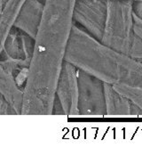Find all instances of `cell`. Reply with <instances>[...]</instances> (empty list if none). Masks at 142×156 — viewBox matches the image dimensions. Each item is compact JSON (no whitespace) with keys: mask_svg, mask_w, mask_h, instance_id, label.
<instances>
[{"mask_svg":"<svg viewBox=\"0 0 142 156\" xmlns=\"http://www.w3.org/2000/svg\"><path fill=\"white\" fill-rule=\"evenodd\" d=\"M76 0H44L24 89L22 114H52L59 75L74 25Z\"/></svg>","mask_w":142,"mask_h":156,"instance_id":"obj_1","label":"cell"},{"mask_svg":"<svg viewBox=\"0 0 142 156\" xmlns=\"http://www.w3.org/2000/svg\"><path fill=\"white\" fill-rule=\"evenodd\" d=\"M65 61L104 83L142 89V63L108 48L74 23Z\"/></svg>","mask_w":142,"mask_h":156,"instance_id":"obj_2","label":"cell"},{"mask_svg":"<svg viewBox=\"0 0 142 156\" xmlns=\"http://www.w3.org/2000/svg\"><path fill=\"white\" fill-rule=\"evenodd\" d=\"M133 37L132 2L107 0V14L101 43L129 55Z\"/></svg>","mask_w":142,"mask_h":156,"instance_id":"obj_3","label":"cell"},{"mask_svg":"<svg viewBox=\"0 0 142 156\" xmlns=\"http://www.w3.org/2000/svg\"><path fill=\"white\" fill-rule=\"evenodd\" d=\"M79 115L105 116L106 105L104 82L95 76L77 69Z\"/></svg>","mask_w":142,"mask_h":156,"instance_id":"obj_4","label":"cell"},{"mask_svg":"<svg viewBox=\"0 0 142 156\" xmlns=\"http://www.w3.org/2000/svg\"><path fill=\"white\" fill-rule=\"evenodd\" d=\"M107 14V0H76L74 23L98 40H101Z\"/></svg>","mask_w":142,"mask_h":156,"instance_id":"obj_5","label":"cell"},{"mask_svg":"<svg viewBox=\"0 0 142 156\" xmlns=\"http://www.w3.org/2000/svg\"><path fill=\"white\" fill-rule=\"evenodd\" d=\"M55 97L60 103L64 114L79 115L77 68L67 61H64L59 75Z\"/></svg>","mask_w":142,"mask_h":156,"instance_id":"obj_6","label":"cell"},{"mask_svg":"<svg viewBox=\"0 0 142 156\" xmlns=\"http://www.w3.org/2000/svg\"><path fill=\"white\" fill-rule=\"evenodd\" d=\"M44 9V0H24L14 27L35 39Z\"/></svg>","mask_w":142,"mask_h":156,"instance_id":"obj_7","label":"cell"},{"mask_svg":"<svg viewBox=\"0 0 142 156\" xmlns=\"http://www.w3.org/2000/svg\"><path fill=\"white\" fill-rule=\"evenodd\" d=\"M0 93L16 113H22L24 91L17 85L14 77L0 65Z\"/></svg>","mask_w":142,"mask_h":156,"instance_id":"obj_8","label":"cell"},{"mask_svg":"<svg viewBox=\"0 0 142 156\" xmlns=\"http://www.w3.org/2000/svg\"><path fill=\"white\" fill-rule=\"evenodd\" d=\"M105 105L107 116L131 115V102L110 84L104 83Z\"/></svg>","mask_w":142,"mask_h":156,"instance_id":"obj_9","label":"cell"},{"mask_svg":"<svg viewBox=\"0 0 142 156\" xmlns=\"http://www.w3.org/2000/svg\"><path fill=\"white\" fill-rule=\"evenodd\" d=\"M24 0H5L0 12V55L11 32Z\"/></svg>","mask_w":142,"mask_h":156,"instance_id":"obj_10","label":"cell"},{"mask_svg":"<svg viewBox=\"0 0 142 156\" xmlns=\"http://www.w3.org/2000/svg\"><path fill=\"white\" fill-rule=\"evenodd\" d=\"M117 91L127 97L130 102L135 105L142 112V95L133 90L131 87L124 85H115L113 86Z\"/></svg>","mask_w":142,"mask_h":156,"instance_id":"obj_11","label":"cell"},{"mask_svg":"<svg viewBox=\"0 0 142 156\" xmlns=\"http://www.w3.org/2000/svg\"><path fill=\"white\" fill-rule=\"evenodd\" d=\"M129 56L142 63V39L135 33L130 44Z\"/></svg>","mask_w":142,"mask_h":156,"instance_id":"obj_12","label":"cell"},{"mask_svg":"<svg viewBox=\"0 0 142 156\" xmlns=\"http://www.w3.org/2000/svg\"><path fill=\"white\" fill-rule=\"evenodd\" d=\"M133 30L134 33L142 39V20L133 14Z\"/></svg>","mask_w":142,"mask_h":156,"instance_id":"obj_13","label":"cell"},{"mask_svg":"<svg viewBox=\"0 0 142 156\" xmlns=\"http://www.w3.org/2000/svg\"><path fill=\"white\" fill-rule=\"evenodd\" d=\"M132 12L134 15L142 20V1L132 2Z\"/></svg>","mask_w":142,"mask_h":156,"instance_id":"obj_14","label":"cell"},{"mask_svg":"<svg viewBox=\"0 0 142 156\" xmlns=\"http://www.w3.org/2000/svg\"><path fill=\"white\" fill-rule=\"evenodd\" d=\"M5 0H0V11L2 10L3 6H4V4H5Z\"/></svg>","mask_w":142,"mask_h":156,"instance_id":"obj_15","label":"cell"},{"mask_svg":"<svg viewBox=\"0 0 142 156\" xmlns=\"http://www.w3.org/2000/svg\"><path fill=\"white\" fill-rule=\"evenodd\" d=\"M123 1H130V2H134V1H142V0H123Z\"/></svg>","mask_w":142,"mask_h":156,"instance_id":"obj_16","label":"cell"}]
</instances>
